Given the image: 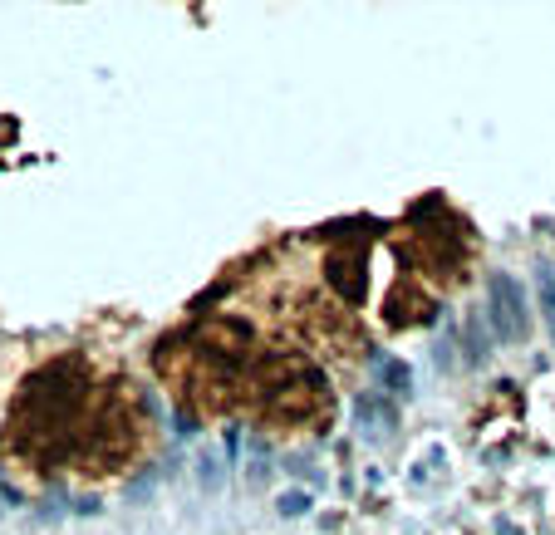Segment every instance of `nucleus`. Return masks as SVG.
Returning <instances> with one entry per match:
<instances>
[{
    "instance_id": "nucleus-2",
    "label": "nucleus",
    "mask_w": 555,
    "mask_h": 535,
    "mask_svg": "<svg viewBox=\"0 0 555 535\" xmlns=\"http://www.w3.org/2000/svg\"><path fill=\"white\" fill-rule=\"evenodd\" d=\"M487 310H491V334H497L501 344H521V339L530 334V305H526L521 281H511V275H491Z\"/></svg>"
},
{
    "instance_id": "nucleus-6",
    "label": "nucleus",
    "mask_w": 555,
    "mask_h": 535,
    "mask_svg": "<svg viewBox=\"0 0 555 535\" xmlns=\"http://www.w3.org/2000/svg\"><path fill=\"white\" fill-rule=\"evenodd\" d=\"M536 295H540L546 320H555V265H546V261L536 265Z\"/></svg>"
},
{
    "instance_id": "nucleus-9",
    "label": "nucleus",
    "mask_w": 555,
    "mask_h": 535,
    "mask_svg": "<svg viewBox=\"0 0 555 535\" xmlns=\"http://www.w3.org/2000/svg\"><path fill=\"white\" fill-rule=\"evenodd\" d=\"M501 535H521V530H516V526H501Z\"/></svg>"
},
{
    "instance_id": "nucleus-8",
    "label": "nucleus",
    "mask_w": 555,
    "mask_h": 535,
    "mask_svg": "<svg viewBox=\"0 0 555 535\" xmlns=\"http://www.w3.org/2000/svg\"><path fill=\"white\" fill-rule=\"evenodd\" d=\"M275 506H281V516L295 520V516H305V510H310V491H300V486H295V491H285Z\"/></svg>"
},
{
    "instance_id": "nucleus-5",
    "label": "nucleus",
    "mask_w": 555,
    "mask_h": 535,
    "mask_svg": "<svg viewBox=\"0 0 555 535\" xmlns=\"http://www.w3.org/2000/svg\"><path fill=\"white\" fill-rule=\"evenodd\" d=\"M462 354L472 369H481V363L491 359V344H487V324H481L477 310H467V324H462Z\"/></svg>"
},
{
    "instance_id": "nucleus-3",
    "label": "nucleus",
    "mask_w": 555,
    "mask_h": 535,
    "mask_svg": "<svg viewBox=\"0 0 555 535\" xmlns=\"http://www.w3.org/2000/svg\"><path fill=\"white\" fill-rule=\"evenodd\" d=\"M354 418H359V437H369V442H383V437H393V408H389V393H359L354 398Z\"/></svg>"
},
{
    "instance_id": "nucleus-4",
    "label": "nucleus",
    "mask_w": 555,
    "mask_h": 535,
    "mask_svg": "<svg viewBox=\"0 0 555 535\" xmlns=\"http://www.w3.org/2000/svg\"><path fill=\"white\" fill-rule=\"evenodd\" d=\"M379 388L393 393V398H408L413 393V369H408L403 359H393V354H379Z\"/></svg>"
},
{
    "instance_id": "nucleus-7",
    "label": "nucleus",
    "mask_w": 555,
    "mask_h": 535,
    "mask_svg": "<svg viewBox=\"0 0 555 535\" xmlns=\"http://www.w3.org/2000/svg\"><path fill=\"white\" fill-rule=\"evenodd\" d=\"M197 477H202V486H207V491H216V486H222V457H216V452H202V457H197Z\"/></svg>"
},
{
    "instance_id": "nucleus-1",
    "label": "nucleus",
    "mask_w": 555,
    "mask_h": 535,
    "mask_svg": "<svg viewBox=\"0 0 555 535\" xmlns=\"http://www.w3.org/2000/svg\"><path fill=\"white\" fill-rule=\"evenodd\" d=\"M84 403V369L74 359H55L30 373L10 412V442L25 457H64L74 447V412Z\"/></svg>"
}]
</instances>
